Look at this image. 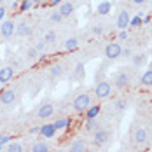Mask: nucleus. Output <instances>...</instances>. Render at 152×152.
I'll return each instance as SVG.
<instances>
[{"label":"nucleus","mask_w":152,"mask_h":152,"mask_svg":"<svg viewBox=\"0 0 152 152\" xmlns=\"http://www.w3.org/2000/svg\"><path fill=\"white\" fill-rule=\"evenodd\" d=\"M129 19H131V14H129L126 9H122L121 12L117 14V28L126 30V28L129 26Z\"/></svg>","instance_id":"11"},{"label":"nucleus","mask_w":152,"mask_h":152,"mask_svg":"<svg viewBox=\"0 0 152 152\" xmlns=\"http://www.w3.org/2000/svg\"><path fill=\"white\" fill-rule=\"evenodd\" d=\"M14 33H16V25L12 19H4L0 23V35L4 39H11Z\"/></svg>","instance_id":"3"},{"label":"nucleus","mask_w":152,"mask_h":152,"mask_svg":"<svg viewBox=\"0 0 152 152\" xmlns=\"http://www.w3.org/2000/svg\"><path fill=\"white\" fill-rule=\"evenodd\" d=\"M54 114V105L53 103H42L37 108V117L39 119H49Z\"/></svg>","instance_id":"6"},{"label":"nucleus","mask_w":152,"mask_h":152,"mask_svg":"<svg viewBox=\"0 0 152 152\" xmlns=\"http://www.w3.org/2000/svg\"><path fill=\"white\" fill-rule=\"evenodd\" d=\"M100 112H102V107L100 105H91L84 114H86V119H96L100 115Z\"/></svg>","instance_id":"19"},{"label":"nucleus","mask_w":152,"mask_h":152,"mask_svg":"<svg viewBox=\"0 0 152 152\" xmlns=\"http://www.w3.org/2000/svg\"><path fill=\"white\" fill-rule=\"evenodd\" d=\"M44 42H46V44L56 42V33H54V31H47L46 35H44Z\"/></svg>","instance_id":"30"},{"label":"nucleus","mask_w":152,"mask_h":152,"mask_svg":"<svg viewBox=\"0 0 152 152\" xmlns=\"http://www.w3.org/2000/svg\"><path fill=\"white\" fill-rule=\"evenodd\" d=\"M31 152H49V145L44 140H39L31 145Z\"/></svg>","instance_id":"22"},{"label":"nucleus","mask_w":152,"mask_h":152,"mask_svg":"<svg viewBox=\"0 0 152 152\" xmlns=\"http://www.w3.org/2000/svg\"><path fill=\"white\" fill-rule=\"evenodd\" d=\"M49 19H51L53 23H60V21H63V16H61L60 12H58V11H54L53 14L49 16Z\"/></svg>","instance_id":"33"},{"label":"nucleus","mask_w":152,"mask_h":152,"mask_svg":"<svg viewBox=\"0 0 152 152\" xmlns=\"http://www.w3.org/2000/svg\"><path fill=\"white\" fill-rule=\"evenodd\" d=\"M42 138H46V140H51V138L56 137V128H54V124H42L40 126V133H39Z\"/></svg>","instance_id":"13"},{"label":"nucleus","mask_w":152,"mask_h":152,"mask_svg":"<svg viewBox=\"0 0 152 152\" xmlns=\"http://www.w3.org/2000/svg\"><path fill=\"white\" fill-rule=\"evenodd\" d=\"M26 56H28V60H37L39 51H37L35 47H28V49H26Z\"/></svg>","instance_id":"31"},{"label":"nucleus","mask_w":152,"mask_h":152,"mask_svg":"<svg viewBox=\"0 0 152 152\" xmlns=\"http://www.w3.org/2000/svg\"><path fill=\"white\" fill-rule=\"evenodd\" d=\"M140 84L142 86H145V88H151L152 86V70L149 68V70H145L143 74H142V77H140Z\"/></svg>","instance_id":"20"},{"label":"nucleus","mask_w":152,"mask_h":152,"mask_svg":"<svg viewBox=\"0 0 152 152\" xmlns=\"http://www.w3.org/2000/svg\"><path fill=\"white\" fill-rule=\"evenodd\" d=\"M5 152H23V145L19 142H9L5 147Z\"/></svg>","instance_id":"23"},{"label":"nucleus","mask_w":152,"mask_h":152,"mask_svg":"<svg viewBox=\"0 0 152 152\" xmlns=\"http://www.w3.org/2000/svg\"><path fill=\"white\" fill-rule=\"evenodd\" d=\"M96 82H100V80H103V72H96Z\"/></svg>","instance_id":"41"},{"label":"nucleus","mask_w":152,"mask_h":152,"mask_svg":"<svg viewBox=\"0 0 152 152\" xmlns=\"http://www.w3.org/2000/svg\"><path fill=\"white\" fill-rule=\"evenodd\" d=\"M28 133L30 135H39L40 133V126H31L30 129H28Z\"/></svg>","instance_id":"36"},{"label":"nucleus","mask_w":152,"mask_h":152,"mask_svg":"<svg viewBox=\"0 0 152 152\" xmlns=\"http://www.w3.org/2000/svg\"><path fill=\"white\" fill-rule=\"evenodd\" d=\"M121 56H126V58H131V49H129V47H126V49H122Z\"/></svg>","instance_id":"38"},{"label":"nucleus","mask_w":152,"mask_h":152,"mask_svg":"<svg viewBox=\"0 0 152 152\" xmlns=\"http://www.w3.org/2000/svg\"><path fill=\"white\" fill-rule=\"evenodd\" d=\"M122 53V46L119 42H110V44H107L105 46V56L108 60H115V58H119Z\"/></svg>","instance_id":"4"},{"label":"nucleus","mask_w":152,"mask_h":152,"mask_svg":"<svg viewBox=\"0 0 152 152\" xmlns=\"http://www.w3.org/2000/svg\"><path fill=\"white\" fill-rule=\"evenodd\" d=\"M98 126L100 124L96 122V119H86V122H84V131L86 133H94L96 129H100Z\"/></svg>","instance_id":"21"},{"label":"nucleus","mask_w":152,"mask_h":152,"mask_svg":"<svg viewBox=\"0 0 152 152\" xmlns=\"http://www.w3.org/2000/svg\"><path fill=\"white\" fill-rule=\"evenodd\" d=\"M58 152H61V151H58Z\"/></svg>","instance_id":"47"},{"label":"nucleus","mask_w":152,"mask_h":152,"mask_svg":"<svg viewBox=\"0 0 152 152\" xmlns=\"http://www.w3.org/2000/svg\"><path fill=\"white\" fill-rule=\"evenodd\" d=\"M110 93H112V84L108 82V80H100V82H96V86H94V96L98 98V100H105L110 96Z\"/></svg>","instance_id":"2"},{"label":"nucleus","mask_w":152,"mask_h":152,"mask_svg":"<svg viewBox=\"0 0 152 152\" xmlns=\"http://www.w3.org/2000/svg\"><path fill=\"white\" fill-rule=\"evenodd\" d=\"M84 75H86L84 65H82V63H77V65H75V79H77V80H82Z\"/></svg>","instance_id":"26"},{"label":"nucleus","mask_w":152,"mask_h":152,"mask_svg":"<svg viewBox=\"0 0 152 152\" xmlns=\"http://www.w3.org/2000/svg\"><path fill=\"white\" fill-rule=\"evenodd\" d=\"M74 110L79 112V114H82V112H86L89 107H91V94L89 93H79L75 98H74Z\"/></svg>","instance_id":"1"},{"label":"nucleus","mask_w":152,"mask_h":152,"mask_svg":"<svg viewBox=\"0 0 152 152\" xmlns=\"http://www.w3.org/2000/svg\"><path fill=\"white\" fill-rule=\"evenodd\" d=\"M75 11V5L70 2V0H63L60 5H58V12H60L63 18H70Z\"/></svg>","instance_id":"9"},{"label":"nucleus","mask_w":152,"mask_h":152,"mask_svg":"<svg viewBox=\"0 0 152 152\" xmlns=\"http://www.w3.org/2000/svg\"><path fill=\"white\" fill-rule=\"evenodd\" d=\"M140 25H143V14L142 12L129 19V26H140Z\"/></svg>","instance_id":"27"},{"label":"nucleus","mask_w":152,"mask_h":152,"mask_svg":"<svg viewBox=\"0 0 152 152\" xmlns=\"http://www.w3.org/2000/svg\"><path fill=\"white\" fill-rule=\"evenodd\" d=\"M151 21H152L151 16H145V18H143V23H151Z\"/></svg>","instance_id":"43"},{"label":"nucleus","mask_w":152,"mask_h":152,"mask_svg":"<svg viewBox=\"0 0 152 152\" xmlns=\"http://www.w3.org/2000/svg\"><path fill=\"white\" fill-rule=\"evenodd\" d=\"M63 49L68 51V53L77 51V49H79V40H77L75 37H68V39L65 40V44H63Z\"/></svg>","instance_id":"17"},{"label":"nucleus","mask_w":152,"mask_h":152,"mask_svg":"<svg viewBox=\"0 0 152 152\" xmlns=\"http://www.w3.org/2000/svg\"><path fill=\"white\" fill-rule=\"evenodd\" d=\"M53 124H54L56 131H61V129H66V128L72 126V119L70 117H61V119H56Z\"/></svg>","instance_id":"16"},{"label":"nucleus","mask_w":152,"mask_h":152,"mask_svg":"<svg viewBox=\"0 0 152 152\" xmlns=\"http://www.w3.org/2000/svg\"><path fill=\"white\" fill-rule=\"evenodd\" d=\"M33 5H35V4H33L31 0H21V2H19V11H21V12H28V11L33 9Z\"/></svg>","instance_id":"24"},{"label":"nucleus","mask_w":152,"mask_h":152,"mask_svg":"<svg viewBox=\"0 0 152 152\" xmlns=\"http://www.w3.org/2000/svg\"><path fill=\"white\" fill-rule=\"evenodd\" d=\"M49 74H51V77H61L63 75V66L61 65H53L49 68Z\"/></svg>","instance_id":"25"},{"label":"nucleus","mask_w":152,"mask_h":152,"mask_svg":"<svg viewBox=\"0 0 152 152\" xmlns=\"http://www.w3.org/2000/svg\"><path fill=\"white\" fill-rule=\"evenodd\" d=\"M147 0H133V4H137V5H142V4H145Z\"/></svg>","instance_id":"42"},{"label":"nucleus","mask_w":152,"mask_h":152,"mask_svg":"<svg viewBox=\"0 0 152 152\" xmlns=\"http://www.w3.org/2000/svg\"><path fill=\"white\" fill-rule=\"evenodd\" d=\"M108 140H110V133H108L107 129H96V131L93 133V142H94L96 145H107Z\"/></svg>","instance_id":"8"},{"label":"nucleus","mask_w":152,"mask_h":152,"mask_svg":"<svg viewBox=\"0 0 152 152\" xmlns=\"http://www.w3.org/2000/svg\"><path fill=\"white\" fill-rule=\"evenodd\" d=\"M133 58V66H142L143 63H145V54H135V56H131Z\"/></svg>","instance_id":"28"},{"label":"nucleus","mask_w":152,"mask_h":152,"mask_svg":"<svg viewBox=\"0 0 152 152\" xmlns=\"http://www.w3.org/2000/svg\"><path fill=\"white\" fill-rule=\"evenodd\" d=\"M0 137H2V135H0Z\"/></svg>","instance_id":"48"},{"label":"nucleus","mask_w":152,"mask_h":152,"mask_svg":"<svg viewBox=\"0 0 152 152\" xmlns=\"http://www.w3.org/2000/svg\"><path fill=\"white\" fill-rule=\"evenodd\" d=\"M91 33L94 35V37L103 35V26H102V25H94V26H91Z\"/></svg>","instance_id":"32"},{"label":"nucleus","mask_w":152,"mask_h":152,"mask_svg":"<svg viewBox=\"0 0 152 152\" xmlns=\"http://www.w3.org/2000/svg\"><path fill=\"white\" fill-rule=\"evenodd\" d=\"M46 42H44V39H42V40H37V44H35V49H37V51H39V53H44V49H46Z\"/></svg>","instance_id":"34"},{"label":"nucleus","mask_w":152,"mask_h":152,"mask_svg":"<svg viewBox=\"0 0 152 152\" xmlns=\"http://www.w3.org/2000/svg\"><path fill=\"white\" fill-rule=\"evenodd\" d=\"M68 152H88V142L84 138H75L68 145Z\"/></svg>","instance_id":"10"},{"label":"nucleus","mask_w":152,"mask_h":152,"mask_svg":"<svg viewBox=\"0 0 152 152\" xmlns=\"http://www.w3.org/2000/svg\"><path fill=\"white\" fill-rule=\"evenodd\" d=\"M16 35H19V37H28V35H31L30 25H26V23H19V25H16Z\"/></svg>","instance_id":"18"},{"label":"nucleus","mask_w":152,"mask_h":152,"mask_svg":"<svg viewBox=\"0 0 152 152\" xmlns=\"http://www.w3.org/2000/svg\"><path fill=\"white\" fill-rule=\"evenodd\" d=\"M14 79V68L12 66H2L0 68V84H7Z\"/></svg>","instance_id":"12"},{"label":"nucleus","mask_w":152,"mask_h":152,"mask_svg":"<svg viewBox=\"0 0 152 152\" xmlns=\"http://www.w3.org/2000/svg\"><path fill=\"white\" fill-rule=\"evenodd\" d=\"M5 14H7V9H5L4 5H0V23L5 19Z\"/></svg>","instance_id":"37"},{"label":"nucleus","mask_w":152,"mask_h":152,"mask_svg":"<svg viewBox=\"0 0 152 152\" xmlns=\"http://www.w3.org/2000/svg\"><path fill=\"white\" fill-rule=\"evenodd\" d=\"M89 152H98V151H89Z\"/></svg>","instance_id":"46"},{"label":"nucleus","mask_w":152,"mask_h":152,"mask_svg":"<svg viewBox=\"0 0 152 152\" xmlns=\"http://www.w3.org/2000/svg\"><path fill=\"white\" fill-rule=\"evenodd\" d=\"M16 98H18V94H16L14 89L5 88V89L0 91V105H12L16 102Z\"/></svg>","instance_id":"5"},{"label":"nucleus","mask_w":152,"mask_h":152,"mask_svg":"<svg viewBox=\"0 0 152 152\" xmlns=\"http://www.w3.org/2000/svg\"><path fill=\"white\" fill-rule=\"evenodd\" d=\"M115 108H117V112H124V110L128 108V102L122 100V98H119V100L115 102Z\"/></svg>","instance_id":"29"},{"label":"nucleus","mask_w":152,"mask_h":152,"mask_svg":"<svg viewBox=\"0 0 152 152\" xmlns=\"http://www.w3.org/2000/svg\"><path fill=\"white\" fill-rule=\"evenodd\" d=\"M11 135H2V137H0V145H7V143H9V142H11Z\"/></svg>","instance_id":"35"},{"label":"nucleus","mask_w":152,"mask_h":152,"mask_svg":"<svg viewBox=\"0 0 152 152\" xmlns=\"http://www.w3.org/2000/svg\"><path fill=\"white\" fill-rule=\"evenodd\" d=\"M119 39H121V40H126V39H128V31L121 30V31H119Z\"/></svg>","instance_id":"39"},{"label":"nucleus","mask_w":152,"mask_h":152,"mask_svg":"<svg viewBox=\"0 0 152 152\" xmlns=\"http://www.w3.org/2000/svg\"><path fill=\"white\" fill-rule=\"evenodd\" d=\"M110 11H112V4H110L108 0H102V2L96 5V14H100V16L110 14Z\"/></svg>","instance_id":"15"},{"label":"nucleus","mask_w":152,"mask_h":152,"mask_svg":"<svg viewBox=\"0 0 152 152\" xmlns=\"http://www.w3.org/2000/svg\"><path fill=\"white\" fill-rule=\"evenodd\" d=\"M133 140H135L137 145H143V143L147 142V131H145L143 128H137L135 133H133Z\"/></svg>","instance_id":"14"},{"label":"nucleus","mask_w":152,"mask_h":152,"mask_svg":"<svg viewBox=\"0 0 152 152\" xmlns=\"http://www.w3.org/2000/svg\"><path fill=\"white\" fill-rule=\"evenodd\" d=\"M129 82H131V79H129V75L126 72H119L117 75L114 77V86L117 89H126L129 86Z\"/></svg>","instance_id":"7"},{"label":"nucleus","mask_w":152,"mask_h":152,"mask_svg":"<svg viewBox=\"0 0 152 152\" xmlns=\"http://www.w3.org/2000/svg\"><path fill=\"white\" fill-rule=\"evenodd\" d=\"M31 2H33V4H35V5H37V4H44V2H46V0H31Z\"/></svg>","instance_id":"44"},{"label":"nucleus","mask_w":152,"mask_h":152,"mask_svg":"<svg viewBox=\"0 0 152 152\" xmlns=\"http://www.w3.org/2000/svg\"><path fill=\"white\" fill-rule=\"evenodd\" d=\"M63 0H49V5H53V7H56V5H60Z\"/></svg>","instance_id":"40"},{"label":"nucleus","mask_w":152,"mask_h":152,"mask_svg":"<svg viewBox=\"0 0 152 152\" xmlns=\"http://www.w3.org/2000/svg\"><path fill=\"white\" fill-rule=\"evenodd\" d=\"M149 68H151V70H152V61H151V63H149Z\"/></svg>","instance_id":"45"}]
</instances>
